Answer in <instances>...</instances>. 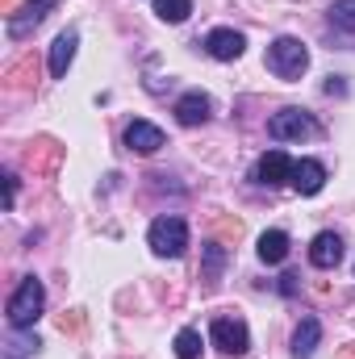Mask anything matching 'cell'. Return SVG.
<instances>
[{
  "instance_id": "obj_21",
  "label": "cell",
  "mask_w": 355,
  "mask_h": 359,
  "mask_svg": "<svg viewBox=\"0 0 355 359\" xmlns=\"http://www.w3.org/2000/svg\"><path fill=\"white\" fill-rule=\"evenodd\" d=\"M13 201H17V176L8 172V176H4V205L13 209Z\"/></svg>"
},
{
  "instance_id": "obj_2",
  "label": "cell",
  "mask_w": 355,
  "mask_h": 359,
  "mask_svg": "<svg viewBox=\"0 0 355 359\" xmlns=\"http://www.w3.org/2000/svg\"><path fill=\"white\" fill-rule=\"evenodd\" d=\"M309 67V50L301 38H276L267 46V72L280 76V80H301Z\"/></svg>"
},
{
  "instance_id": "obj_7",
  "label": "cell",
  "mask_w": 355,
  "mask_h": 359,
  "mask_svg": "<svg viewBox=\"0 0 355 359\" xmlns=\"http://www.w3.org/2000/svg\"><path fill=\"white\" fill-rule=\"evenodd\" d=\"M309 264L322 268V271L339 268V264H343V238H339L335 230H322V234L309 243Z\"/></svg>"
},
{
  "instance_id": "obj_10",
  "label": "cell",
  "mask_w": 355,
  "mask_h": 359,
  "mask_svg": "<svg viewBox=\"0 0 355 359\" xmlns=\"http://www.w3.org/2000/svg\"><path fill=\"white\" fill-rule=\"evenodd\" d=\"M301 196H318L322 192V184H326V168L318 163V159H301V163H293V180H288Z\"/></svg>"
},
{
  "instance_id": "obj_14",
  "label": "cell",
  "mask_w": 355,
  "mask_h": 359,
  "mask_svg": "<svg viewBox=\"0 0 355 359\" xmlns=\"http://www.w3.org/2000/svg\"><path fill=\"white\" fill-rule=\"evenodd\" d=\"M318 343H322V322H318V318H301L297 330H293V355L309 359L318 351Z\"/></svg>"
},
{
  "instance_id": "obj_19",
  "label": "cell",
  "mask_w": 355,
  "mask_h": 359,
  "mask_svg": "<svg viewBox=\"0 0 355 359\" xmlns=\"http://www.w3.org/2000/svg\"><path fill=\"white\" fill-rule=\"evenodd\" d=\"M222 268H226V251H222L217 243H209V247H205V280L213 284V280H217V271H222Z\"/></svg>"
},
{
  "instance_id": "obj_13",
  "label": "cell",
  "mask_w": 355,
  "mask_h": 359,
  "mask_svg": "<svg viewBox=\"0 0 355 359\" xmlns=\"http://www.w3.org/2000/svg\"><path fill=\"white\" fill-rule=\"evenodd\" d=\"M76 46H80V34H76V29H63V34L55 38V46H51V76H55V80L67 76V67H72V59H76Z\"/></svg>"
},
{
  "instance_id": "obj_17",
  "label": "cell",
  "mask_w": 355,
  "mask_h": 359,
  "mask_svg": "<svg viewBox=\"0 0 355 359\" xmlns=\"http://www.w3.org/2000/svg\"><path fill=\"white\" fill-rule=\"evenodd\" d=\"M172 347H176V359H201V330H192V326L180 330Z\"/></svg>"
},
{
  "instance_id": "obj_3",
  "label": "cell",
  "mask_w": 355,
  "mask_h": 359,
  "mask_svg": "<svg viewBox=\"0 0 355 359\" xmlns=\"http://www.w3.org/2000/svg\"><path fill=\"white\" fill-rule=\"evenodd\" d=\"M147 243H151L155 255L180 259L188 251V226H184V217H155L151 230H147Z\"/></svg>"
},
{
  "instance_id": "obj_6",
  "label": "cell",
  "mask_w": 355,
  "mask_h": 359,
  "mask_svg": "<svg viewBox=\"0 0 355 359\" xmlns=\"http://www.w3.org/2000/svg\"><path fill=\"white\" fill-rule=\"evenodd\" d=\"M217 63H234V59H243V50H247V38L239 34V29H230V25H217V29H209L205 34V42H201Z\"/></svg>"
},
{
  "instance_id": "obj_18",
  "label": "cell",
  "mask_w": 355,
  "mask_h": 359,
  "mask_svg": "<svg viewBox=\"0 0 355 359\" xmlns=\"http://www.w3.org/2000/svg\"><path fill=\"white\" fill-rule=\"evenodd\" d=\"M330 25L335 29H355V0H335L330 4Z\"/></svg>"
},
{
  "instance_id": "obj_20",
  "label": "cell",
  "mask_w": 355,
  "mask_h": 359,
  "mask_svg": "<svg viewBox=\"0 0 355 359\" xmlns=\"http://www.w3.org/2000/svg\"><path fill=\"white\" fill-rule=\"evenodd\" d=\"M38 347H42L38 339H13V343L4 347V359H25V355H34Z\"/></svg>"
},
{
  "instance_id": "obj_4",
  "label": "cell",
  "mask_w": 355,
  "mask_h": 359,
  "mask_svg": "<svg viewBox=\"0 0 355 359\" xmlns=\"http://www.w3.org/2000/svg\"><path fill=\"white\" fill-rule=\"evenodd\" d=\"M267 134L276 138V142H301V138H309V134H318V121L305 113V109H280V113H272L267 117Z\"/></svg>"
},
{
  "instance_id": "obj_9",
  "label": "cell",
  "mask_w": 355,
  "mask_h": 359,
  "mask_svg": "<svg viewBox=\"0 0 355 359\" xmlns=\"http://www.w3.org/2000/svg\"><path fill=\"white\" fill-rule=\"evenodd\" d=\"M55 8H59V0H29L21 13L8 17V34H13V38H25L38 21H46V13H55Z\"/></svg>"
},
{
  "instance_id": "obj_5",
  "label": "cell",
  "mask_w": 355,
  "mask_h": 359,
  "mask_svg": "<svg viewBox=\"0 0 355 359\" xmlns=\"http://www.w3.org/2000/svg\"><path fill=\"white\" fill-rule=\"evenodd\" d=\"M209 339H213V347H222L226 355H243V351L251 347V330H247V322H243V318H230V313L213 318Z\"/></svg>"
},
{
  "instance_id": "obj_22",
  "label": "cell",
  "mask_w": 355,
  "mask_h": 359,
  "mask_svg": "<svg viewBox=\"0 0 355 359\" xmlns=\"http://www.w3.org/2000/svg\"><path fill=\"white\" fill-rule=\"evenodd\" d=\"M280 292L293 297V292H297V276H280Z\"/></svg>"
},
{
  "instance_id": "obj_1",
  "label": "cell",
  "mask_w": 355,
  "mask_h": 359,
  "mask_svg": "<svg viewBox=\"0 0 355 359\" xmlns=\"http://www.w3.org/2000/svg\"><path fill=\"white\" fill-rule=\"evenodd\" d=\"M42 305H46V288L38 276H25L17 284V292L8 297V326L13 330H29L38 318H42Z\"/></svg>"
},
{
  "instance_id": "obj_16",
  "label": "cell",
  "mask_w": 355,
  "mask_h": 359,
  "mask_svg": "<svg viewBox=\"0 0 355 359\" xmlns=\"http://www.w3.org/2000/svg\"><path fill=\"white\" fill-rule=\"evenodd\" d=\"M155 13H159V21L180 25V21H188V13H192V0H155Z\"/></svg>"
},
{
  "instance_id": "obj_15",
  "label": "cell",
  "mask_w": 355,
  "mask_h": 359,
  "mask_svg": "<svg viewBox=\"0 0 355 359\" xmlns=\"http://www.w3.org/2000/svg\"><path fill=\"white\" fill-rule=\"evenodd\" d=\"M255 251H260L264 264H284V259H288V234H284V230H264Z\"/></svg>"
},
{
  "instance_id": "obj_8",
  "label": "cell",
  "mask_w": 355,
  "mask_h": 359,
  "mask_svg": "<svg viewBox=\"0 0 355 359\" xmlns=\"http://www.w3.org/2000/svg\"><path fill=\"white\" fill-rule=\"evenodd\" d=\"M126 147L130 151H138V155H155L159 147H163V130L155 126V121H130L126 126Z\"/></svg>"
},
{
  "instance_id": "obj_11",
  "label": "cell",
  "mask_w": 355,
  "mask_h": 359,
  "mask_svg": "<svg viewBox=\"0 0 355 359\" xmlns=\"http://www.w3.org/2000/svg\"><path fill=\"white\" fill-rule=\"evenodd\" d=\"M255 180L267 184V188L288 184V180H293V159H288L284 151H267L264 159H260V168H255Z\"/></svg>"
},
{
  "instance_id": "obj_12",
  "label": "cell",
  "mask_w": 355,
  "mask_h": 359,
  "mask_svg": "<svg viewBox=\"0 0 355 359\" xmlns=\"http://www.w3.org/2000/svg\"><path fill=\"white\" fill-rule=\"evenodd\" d=\"M209 109H213V100L205 92H184L176 100V121L180 126H205L209 121Z\"/></svg>"
}]
</instances>
